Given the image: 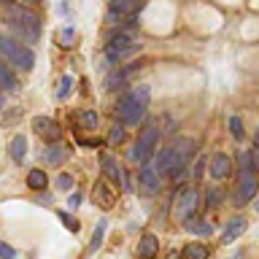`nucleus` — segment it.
Instances as JSON below:
<instances>
[{
  "label": "nucleus",
  "mask_w": 259,
  "mask_h": 259,
  "mask_svg": "<svg viewBox=\"0 0 259 259\" xmlns=\"http://www.w3.org/2000/svg\"><path fill=\"white\" fill-rule=\"evenodd\" d=\"M46 184H49V176L44 173V170H30L27 173V186L30 189H35V192H44L46 189Z\"/></svg>",
  "instance_id": "22"
},
{
  "label": "nucleus",
  "mask_w": 259,
  "mask_h": 259,
  "mask_svg": "<svg viewBox=\"0 0 259 259\" xmlns=\"http://www.w3.org/2000/svg\"><path fill=\"white\" fill-rule=\"evenodd\" d=\"M138 189H141L143 197H151V194L159 192V173L151 162L141 165V173H138Z\"/></svg>",
  "instance_id": "9"
},
{
  "label": "nucleus",
  "mask_w": 259,
  "mask_h": 259,
  "mask_svg": "<svg viewBox=\"0 0 259 259\" xmlns=\"http://www.w3.org/2000/svg\"><path fill=\"white\" fill-rule=\"evenodd\" d=\"M73 38H76V32H73V27H65L60 32V40H62V46H73Z\"/></svg>",
  "instance_id": "30"
},
{
  "label": "nucleus",
  "mask_w": 259,
  "mask_h": 259,
  "mask_svg": "<svg viewBox=\"0 0 259 259\" xmlns=\"http://www.w3.org/2000/svg\"><path fill=\"white\" fill-rule=\"evenodd\" d=\"M22 3H27V6H40L44 0H22Z\"/></svg>",
  "instance_id": "35"
},
{
  "label": "nucleus",
  "mask_w": 259,
  "mask_h": 259,
  "mask_svg": "<svg viewBox=\"0 0 259 259\" xmlns=\"http://www.w3.org/2000/svg\"><path fill=\"white\" fill-rule=\"evenodd\" d=\"M246 227H248V222H246L243 216L232 219V222L224 227V232H222V243H224V246H230V243H235V240H238L243 232H246Z\"/></svg>",
  "instance_id": "16"
},
{
  "label": "nucleus",
  "mask_w": 259,
  "mask_h": 259,
  "mask_svg": "<svg viewBox=\"0 0 259 259\" xmlns=\"http://www.w3.org/2000/svg\"><path fill=\"white\" fill-rule=\"evenodd\" d=\"M149 100H151V89H149V87L141 84V87L130 89V92L116 103V116H119V121H121L124 127L138 124V121L143 119L146 108H149Z\"/></svg>",
  "instance_id": "3"
},
{
  "label": "nucleus",
  "mask_w": 259,
  "mask_h": 259,
  "mask_svg": "<svg viewBox=\"0 0 259 259\" xmlns=\"http://www.w3.org/2000/svg\"><path fill=\"white\" fill-rule=\"evenodd\" d=\"M184 227H186V230H189L192 235H202V238L213 232V227H210L208 222H202V219H197V216H194V219H192V216L184 219Z\"/></svg>",
  "instance_id": "20"
},
{
  "label": "nucleus",
  "mask_w": 259,
  "mask_h": 259,
  "mask_svg": "<svg viewBox=\"0 0 259 259\" xmlns=\"http://www.w3.org/2000/svg\"><path fill=\"white\" fill-rule=\"evenodd\" d=\"M159 254V238L154 232H143L138 240V259H154Z\"/></svg>",
  "instance_id": "13"
},
{
  "label": "nucleus",
  "mask_w": 259,
  "mask_h": 259,
  "mask_svg": "<svg viewBox=\"0 0 259 259\" xmlns=\"http://www.w3.org/2000/svg\"><path fill=\"white\" fill-rule=\"evenodd\" d=\"M32 130L49 143H60L62 141V127L57 124L54 119H49V116H35L32 119Z\"/></svg>",
  "instance_id": "10"
},
{
  "label": "nucleus",
  "mask_w": 259,
  "mask_h": 259,
  "mask_svg": "<svg viewBox=\"0 0 259 259\" xmlns=\"http://www.w3.org/2000/svg\"><path fill=\"white\" fill-rule=\"evenodd\" d=\"M103 238H105V219H100V222H97V227H95L92 240H89V254H95V251L103 246Z\"/></svg>",
  "instance_id": "23"
},
{
  "label": "nucleus",
  "mask_w": 259,
  "mask_h": 259,
  "mask_svg": "<svg viewBox=\"0 0 259 259\" xmlns=\"http://www.w3.org/2000/svg\"><path fill=\"white\" fill-rule=\"evenodd\" d=\"M256 210H259V200H256Z\"/></svg>",
  "instance_id": "38"
},
{
  "label": "nucleus",
  "mask_w": 259,
  "mask_h": 259,
  "mask_svg": "<svg viewBox=\"0 0 259 259\" xmlns=\"http://www.w3.org/2000/svg\"><path fill=\"white\" fill-rule=\"evenodd\" d=\"M135 38L130 35V30H116L108 35V44H105V57H108V62H121V60H130L135 52H138Z\"/></svg>",
  "instance_id": "5"
},
{
  "label": "nucleus",
  "mask_w": 259,
  "mask_h": 259,
  "mask_svg": "<svg viewBox=\"0 0 259 259\" xmlns=\"http://www.w3.org/2000/svg\"><path fill=\"white\" fill-rule=\"evenodd\" d=\"M60 222H62L65 227H68L70 232H78V222H76V219H73L70 213H65V210H60Z\"/></svg>",
  "instance_id": "29"
},
{
  "label": "nucleus",
  "mask_w": 259,
  "mask_h": 259,
  "mask_svg": "<svg viewBox=\"0 0 259 259\" xmlns=\"http://www.w3.org/2000/svg\"><path fill=\"white\" fill-rule=\"evenodd\" d=\"M157 141H159V127H157V124H146V127L141 130V135H138L133 151H127V154H130V162L146 165V162L151 159L154 149H157Z\"/></svg>",
  "instance_id": "6"
},
{
  "label": "nucleus",
  "mask_w": 259,
  "mask_h": 259,
  "mask_svg": "<svg viewBox=\"0 0 259 259\" xmlns=\"http://www.w3.org/2000/svg\"><path fill=\"white\" fill-rule=\"evenodd\" d=\"M0 60H6L8 65H14V68H19L24 73H30L35 68L32 49L27 44H22V40L11 38V35H0Z\"/></svg>",
  "instance_id": "4"
},
{
  "label": "nucleus",
  "mask_w": 259,
  "mask_h": 259,
  "mask_svg": "<svg viewBox=\"0 0 259 259\" xmlns=\"http://www.w3.org/2000/svg\"><path fill=\"white\" fill-rule=\"evenodd\" d=\"M0 108H3V95H0Z\"/></svg>",
  "instance_id": "37"
},
{
  "label": "nucleus",
  "mask_w": 259,
  "mask_h": 259,
  "mask_svg": "<svg viewBox=\"0 0 259 259\" xmlns=\"http://www.w3.org/2000/svg\"><path fill=\"white\" fill-rule=\"evenodd\" d=\"M124 138H127V130H124V124H119L111 130V135H108V146H119V143H124Z\"/></svg>",
  "instance_id": "26"
},
{
  "label": "nucleus",
  "mask_w": 259,
  "mask_h": 259,
  "mask_svg": "<svg viewBox=\"0 0 259 259\" xmlns=\"http://www.w3.org/2000/svg\"><path fill=\"white\" fill-rule=\"evenodd\" d=\"M200 176H202V162H200V165H197V167H194V181H197V178H200Z\"/></svg>",
  "instance_id": "34"
},
{
  "label": "nucleus",
  "mask_w": 259,
  "mask_h": 259,
  "mask_svg": "<svg viewBox=\"0 0 259 259\" xmlns=\"http://www.w3.org/2000/svg\"><path fill=\"white\" fill-rule=\"evenodd\" d=\"M57 186H60V189H70V186H73V176L60 173V178H57Z\"/></svg>",
  "instance_id": "32"
},
{
  "label": "nucleus",
  "mask_w": 259,
  "mask_h": 259,
  "mask_svg": "<svg viewBox=\"0 0 259 259\" xmlns=\"http://www.w3.org/2000/svg\"><path fill=\"white\" fill-rule=\"evenodd\" d=\"M76 121L81 130H95L97 127V113L95 111H78L76 113Z\"/></svg>",
  "instance_id": "24"
},
{
  "label": "nucleus",
  "mask_w": 259,
  "mask_h": 259,
  "mask_svg": "<svg viewBox=\"0 0 259 259\" xmlns=\"http://www.w3.org/2000/svg\"><path fill=\"white\" fill-rule=\"evenodd\" d=\"M200 208V189L197 186H184L181 192L176 194V202H173V213L178 219H189L194 216V210Z\"/></svg>",
  "instance_id": "7"
},
{
  "label": "nucleus",
  "mask_w": 259,
  "mask_h": 259,
  "mask_svg": "<svg viewBox=\"0 0 259 259\" xmlns=\"http://www.w3.org/2000/svg\"><path fill=\"white\" fill-rule=\"evenodd\" d=\"M194 151H197V141H192V138H178L170 146H165L157 154V165H154L159 178L162 176L178 178L186 170V165H189V159L194 157Z\"/></svg>",
  "instance_id": "2"
},
{
  "label": "nucleus",
  "mask_w": 259,
  "mask_h": 259,
  "mask_svg": "<svg viewBox=\"0 0 259 259\" xmlns=\"http://www.w3.org/2000/svg\"><path fill=\"white\" fill-rule=\"evenodd\" d=\"M208 246H202V243H186L184 251H181V256L184 259H208Z\"/></svg>",
  "instance_id": "21"
},
{
  "label": "nucleus",
  "mask_w": 259,
  "mask_h": 259,
  "mask_svg": "<svg viewBox=\"0 0 259 259\" xmlns=\"http://www.w3.org/2000/svg\"><path fill=\"white\" fill-rule=\"evenodd\" d=\"M141 65H143V62H130L127 68H121V70H116V73H111V76L105 78V89H119L130 76H133V73L141 70Z\"/></svg>",
  "instance_id": "15"
},
{
  "label": "nucleus",
  "mask_w": 259,
  "mask_h": 259,
  "mask_svg": "<svg viewBox=\"0 0 259 259\" xmlns=\"http://www.w3.org/2000/svg\"><path fill=\"white\" fill-rule=\"evenodd\" d=\"M141 0H108V11H105V22L108 24H121L135 19Z\"/></svg>",
  "instance_id": "8"
},
{
  "label": "nucleus",
  "mask_w": 259,
  "mask_h": 259,
  "mask_svg": "<svg viewBox=\"0 0 259 259\" xmlns=\"http://www.w3.org/2000/svg\"><path fill=\"white\" fill-rule=\"evenodd\" d=\"M92 194H95V202L100 208H113V202H116V189H113V184H108L105 178L95 184Z\"/></svg>",
  "instance_id": "12"
},
{
  "label": "nucleus",
  "mask_w": 259,
  "mask_h": 259,
  "mask_svg": "<svg viewBox=\"0 0 259 259\" xmlns=\"http://www.w3.org/2000/svg\"><path fill=\"white\" fill-rule=\"evenodd\" d=\"M100 170H103V176H105L108 184H113V181L121 178V167L116 165V159H113L111 151H100Z\"/></svg>",
  "instance_id": "14"
},
{
  "label": "nucleus",
  "mask_w": 259,
  "mask_h": 259,
  "mask_svg": "<svg viewBox=\"0 0 259 259\" xmlns=\"http://www.w3.org/2000/svg\"><path fill=\"white\" fill-rule=\"evenodd\" d=\"M40 159H44L46 165H62V162L68 159V146H62V143H52L44 154H40Z\"/></svg>",
  "instance_id": "18"
},
{
  "label": "nucleus",
  "mask_w": 259,
  "mask_h": 259,
  "mask_svg": "<svg viewBox=\"0 0 259 259\" xmlns=\"http://www.w3.org/2000/svg\"><path fill=\"white\" fill-rule=\"evenodd\" d=\"M16 89H19L16 73L11 70V65H6V60H0V92H16Z\"/></svg>",
  "instance_id": "17"
},
{
  "label": "nucleus",
  "mask_w": 259,
  "mask_h": 259,
  "mask_svg": "<svg viewBox=\"0 0 259 259\" xmlns=\"http://www.w3.org/2000/svg\"><path fill=\"white\" fill-rule=\"evenodd\" d=\"M0 259H16V251L8 246V243L0 240Z\"/></svg>",
  "instance_id": "31"
},
{
  "label": "nucleus",
  "mask_w": 259,
  "mask_h": 259,
  "mask_svg": "<svg viewBox=\"0 0 259 259\" xmlns=\"http://www.w3.org/2000/svg\"><path fill=\"white\" fill-rule=\"evenodd\" d=\"M208 173H210L213 181H224V178H230L232 176V159L227 157V154L216 151L213 157H210V162H208Z\"/></svg>",
  "instance_id": "11"
},
{
  "label": "nucleus",
  "mask_w": 259,
  "mask_h": 259,
  "mask_svg": "<svg viewBox=\"0 0 259 259\" xmlns=\"http://www.w3.org/2000/svg\"><path fill=\"white\" fill-rule=\"evenodd\" d=\"M222 200H224V192L219 189V186H210V189L205 192V208H208V210H210V208H216Z\"/></svg>",
  "instance_id": "25"
},
{
  "label": "nucleus",
  "mask_w": 259,
  "mask_h": 259,
  "mask_svg": "<svg viewBox=\"0 0 259 259\" xmlns=\"http://www.w3.org/2000/svg\"><path fill=\"white\" fill-rule=\"evenodd\" d=\"M0 16L11 24V30L16 32V40H22V44H38L40 16L30 6L19 3V0H0Z\"/></svg>",
  "instance_id": "1"
},
{
  "label": "nucleus",
  "mask_w": 259,
  "mask_h": 259,
  "mask_svg": "<svg viewBox=\"0 0 259 259\" xmlns=\"http://www.w3.org/2000/svg\"><path fill=\"white\" fill-rule=\"evenodd\" d=\"M8 154H11V159L14 162H24V157H27V138L24 135H14L11 138V143H8Z\"/></svg>",
  "instance_id": "19"
},
{
  "label": "nucleus",
  "mask_w": 259,
  "mask_h": 259,
  "mask_svg": "<svg viewBox=\"0 0 259 259\" xmlns=\"http://www.w3.org/2000/svg\"><path fill=\"white\" fill-rule=\"evenodd\" d=\"M70 87H73V78H70V76H62V78H60V89H57V97H60V100H65V97L70 95Z\"/></svg>",
  "instance_id": "27"
},
{
  "label": "nucleus",
  "mask_w": 259,
  "mask_h": 259,
  "mask_svg": "<svg viewBox=\"0 0 259 259\" xmlns=\"http://www.w3.org/2000/svg\"><path fill=\"white\" fill-rule=\"evenodd\" d=\"M230 133H232V138H238V141H240L243 135H246V133H243V121H240V116H230Z\"/></svg>",
  "instance_id": "28"
},
{
  "label": "nucleus",
  "mask_w": 259,
  "mask_h": 259,
  "mask_svg": "<svg viewBox=\"0 0 259 259\" xmlns=\"http://www.w3.org/2000/svg\"><path fill=\"white\" fill-rule=\"evenodd\" d=\"M254 143H256V149H259V127H256V135H254Z\"/></svg>",
  "instance_id": "36"
},
{
  "label": "nucleus",
  "mask_w": 259,
  "mask_h": 259,
  "mask_svg": "<svg viewBox=\"0 0 259 259\" xmlns=\"http://www.w3.org/2000/svg\"><path fill=\"white\" fill-rule=\"evenodd\" d=\"M251 167H254V173H259V149H251Z\"/></svg>",
  "instance_id": "33"
}]
</instances>
